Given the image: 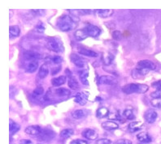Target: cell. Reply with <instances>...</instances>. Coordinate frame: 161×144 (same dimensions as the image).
<instances>
[{
  "instance_id": "484cf974",
  "label": "cell",
  "mask_w": 161,
  "mask_h": 144,
  "mask_svg": "<svg viewBox=\"0 0 161 144\" xmlns=\"http://www.w3.org/2000/svg\"><path fill=\"white\" fill-rule=\"evenodd\" d=\"M49 74V68H48V65H47L46 63L42 64L41 66V67L39 68L38 70V77L40 79H45L47 75Z\"/></svg>"
},
{
  "instance_id": "5bb4252c",
  "label": "cell",
  "mask_w": 161,
  "mask_h": 144,
  "mask_svg": "<svg viewBox=\"0 0 161 144\" xmlns=\"http://www.w3.org/2000/svg\"><path fill=\"white\" fill-rule=\"evenodd\" d=\"M150 70H147V69H139V68H135L132 70L131 75L134 79H140L142 78L144 76H146L149 73Z\"/></svg>"
},
{
  "instance_id": "cb8c5ba5",
  "label": "cell",
  "mask_w": 161,
  "mask_h": 144,
  "mask_svg": "<svg viewBox=\"0 0 161 144\" xmlns=\"http://www.w3.org/2000/svg\"><path fill=\"white\" fill-rule=\"evenodd\" d=\"M114 60V55L111 53H103L102 55V61L103 62L104 65L109 66L112 63V61Z\"/></svg>"
},
{
  "instance_id": "8fae6325",
  "label": "cell",
  "mask_w": 161,
  "mask_h": 144,
  "mask_svg": "<svg viewBox=\"0 0 161 144\" xmlns=\"http://www.w3.org/2000/svg\"><path fill=\"white\" fill-rule=\"evenodd\" d=\"M88 100V94L86 92H77L74 95V101L80 105H85Z\"/></svg>"
},
{
  "instance_id": "b9f144b4",
  "label": "cell",
  "mask_w": 161,
  "mask_h": 144,
  "mask_svg": "<svg viewBox=\"0 0 161 144\" xmlns=\"http://www.w3.org/2000/svg\"><path fill=\"white\" fill-rule=\"evenodd\" d=\"M151 96L153 99H161V90L155 91L151 94Z\"/></svg>"
},
{
  "instance_id": "d4e9b609",
  "label": "cell",
  "mask_w": 161,
  "mask_h": 144,
  "mask_svg": "<svg viewBox=\"0 0 161 144\" xmlns=\"http://www.w3.org/2000/svg\"><path fill=\"white\" fill-rule=\"evenodd\" d=\"M68 85L71 89L77 90L79 88V84L78 81L76 80L74 76L69 75V80H68Z\"/></svg>"
},
{
  "instance_id": "3957f363",
  "label": "cell",
  "mask_w": 161,
  "mask_h": 144,
  "mask_svg": "<svg viewBox=\"0 0 161 144\" xmlns=\"http://www.w3.org/2000/svg\"><path fill=\"white\" fill-rule=\"evenodd\" d=\"M47 49L55 53H62L64 51L63 43L57 37H51L47 42Z\"/></svg>"
},
{
  "instance_id": "7c38bea8",
  "label": "cell",
  "mask_w": 161,
  "mask_h": 144,
  "mask_svg": "<svg viewBox=\"0 0 161 144\" xmlns=\"http://www.w3.org/2000/svg\"><path fill=\"white\" fill-rule=\"evenodd\" d=\"M24 59L25 61H37L42 59V55L34 51H26L24 53Z\"/></svg>"
},
{
  "instance_id": "44dd1931",
  "label": "cell",
  "mask_w": 161,
  "mask_h": 144,
  "mask_svg": "<svg viewBox=\"0 0 161 144\" xmlns=\"http://www.w3.org/2000/svg\"><path fill=\"white\" fill-rule=\"evenodd\" d=\"M67 81V79H66V76L64 75H60L59 77H55L51 80V84L54 86V87H59V86H62L66 83Z\"/></svg>"
},
{
  "instance_id": "603a6c76",
  "label": "cell",
  "mask_w": 161,
  "mask_h": 144,
  "mask_svg": "<svg viewBox=\"0 0 161 144\" xmlns=\"http://www.w3.org/2000/svg\"><path fill=\"white\" fill-rule=\"evenodd\" d=\"M79 77H80V83L83 84V85H88V70H86V69H83V70H80L78 71Z\"/></svg>"
},
{
  "instance_id": "7dc6e473",
  "label": "cell",
  "mask_w": 161,
  "mask_h": 144,
  "mask_svg": "<svg viewBox=\"0 0 161 144\" xmlns=\"http://www.w3.org/2000/svg\"><path fill=\"white\" fill-rule=\"evenodd\" d=\"M37 144H42V143H37Z\"/></svg>"
},
{
  "instance_id": "8d00e7d4",
  "label": "cell",
  "mask_w": 161,
  "mask_h": 144,
  "mask_svg": "<svg viewBox=\"0 0 161 144\" xmlns=\"http://www.w3.org/2000/svg\"><path fill=\"white\" fill-rule=\"evenodd\" d=\"M151 105L155 108H161V99H153L151 101Z\"/></svg>"
},
{
  "instance_id": "5b68a950",
  "label": "cell",
  "mask_w": 161,
  "mask_h": 144,
  "mask_svg": "<svg viewBox=\"0 0 161 144\" xmlns=\"http://www.w3.org/2000/svg\"><path fill=\"white\" fill-rule=\"evenodd\" d=\"M86 31L87 35L88 37H98L99 36L101 33V30L100 28L98 27L95 25H93V24H88L86 28H84Z\"/></svg>"
},
{
  "instance_id": "ab89813d",
  "label": "cell",
  "mask_w": 161,
  "mask_h": 144,
  "mask_svg": "<svg viewBox=\"0 0 161 144\" xmlns=\"http://www.w3.org/2000/svg\"><path fill=\"white\" fill-rule=\"evenodd\" d=\"M114 144H133L132 142L129 139H126V138H121V139H119V140L116 141L114 142Z\"/></svg>"
},
{
  "instance_id": "2e32d148",
  "label": "cell",
  "mask_w": 161,
  "mask_h": 144,
  "mask_svg": "<svg viewBox=\"0 0 161 144\" xmlns=\"http://www.w3.org/2000/svg\"><path fill=\"white\" fill-rule=\"evenodd\" d=\"M82 136L90 140H95L98 138V133L92 129H86L82 131Z\"/></svg>"
},
{
  "instance_id": "30bf717a",
  "label": "cell",
  "mask_w": 161,
  "mask_h": 144,
  "mask_svg": "<svg viewBox=\"0 0 161 144\" xmlns=\"http://www.w3.org/2000/svg\"><path fill=\"white\" fill-rule=\"evenodd\" d=\"M77 51L80 54L85 55V56L87 57H91V58H97L98 56V53H96L95 51L92 50V49H89L87 47L85 46H80L78 47Z\"/></svg>"
},
{
  "instance_id": "ffe728a7",
  "label": "cell",
  "mask_w": 161,
  "mask_h": 144,
  "mask_svg": "<svg viewBox=\"0 0 161 144\" xmlns=\"http://www.w3.org/2000/svg\"><path fill=\"white\" fill-rule=\"evenodd\" d=\"M137 138L142 143H149L152 141V138L150 136L149 134L147 132H141L137 135Z\"/></svg>"
},
{
  "instance_id": "f6af8a7d",
  "label": "cell",
  "mask_w": 161,
  "mask_h": 144,
  "mask_svg": "<svg viewBox=\"0 0 161 144\" xmlns=\"http://www.w3.org/2000/svg\"><path fill=\"white\" fill-rule=\"evenodd\" d=\"M61 70V66H57V67H55V68H53V70H52V71H51V75H56L59 71H60Z\"/></svg>"
},
{
  "instance_id": "8992f818",
  "label": "cell",
  "mask_w": 161,
  "mask_h": 144,
  "mask_svg": "<svg viewBox=\"0 0 161 144\" xmlns=\"http://www.w3.org/2000/svg\"><path fill=\"white\" fill-rule=\"evenodd\" d=\"M98 84L103 85H116L117 84V80L113 76L102 75L98 79Z\"/></svg>"
},
{
  "instance_id": "ee69618b",
  "label": "cell",
  "mask_w": 161,
  "mask_h": 144,
  "mask_svg": "<svg viewBox=\"0 0 161 144\" xmlns=\"http://www.w3.org/2000/svg\"><path fill=\"white\" fill-rule=\"evenodd\" d=\"M71 144H88L86 140L83 139H75V140L72 141Z\"/></svg>"
},
{
  "instance_id": "ac0fdd59",
  "label": "cell",
  "mask_w": 161,
  "mask_h": 144,
  "mask_svg": "<svg viewBox=\"0 0 161 144\" xmlns=\"http://www.w3.org/2000/svg\"><path fill=\"white\" fill-rule=\"evenodd\" d=\"M55 134L54 131H49V130H44L43 132L42 131L41 134L39 135V138L40 140L42 141H47V140H51V138L55 137Z\"/></svg>"
},
{
  "instance_id": "83f0119b",
  "label": "cell",
  "mask_w": 161,
  "mask_h": 144,
  "mask_svg": "<svg viewBox=\"0 0 161 144\" xmlns=\"http://www.w3.org/2000/svg\"><path fill=\"white\" fill-rule=\"evenodd\" d=\"M109 109L106 107H100L97 109L96 117L98 118H104V117H108L109 115Z\"/></svg>"
},
{
  "instance_id": "f1b7e54d",
  "label": "cell",
  "mask_w": 161,
  "mask_h": 144,
  "mask_svg": "<svg viewBox=\"0 0 161 144\" xmlns=\"http://www.w3.org/2000/svg\"><path fill=\"white\" fill-rule=\"evenodd\" d=\"M72 116L75 119H81L84 118L87 116V111L85 109H76L72 113Z\"/></svg>"
},
{
  "instance_id": "4fadbf2b",
  "label": "cell",
  "mask_w": 161,
  "mask_h": 144,
  "mask_svg": "<svg viewBox=\"0 0 161 144\" xmlns=\"http://www.w3.org/2000/svg\"><path fill=\"white\" fill-rule=\"evenodd\" d=\"M38 68L37 61H26L25 64V69L28 73H34Z\"/></svg>"
},
{
  "instance_id": "4dcf8cb0",
  "label": "cell",
  "mask_w": 161,
  "mask_h": 144,
  "mask_svg": "<svg viewBox=\"0 0 161 144\" xmlns=\"http://www.w3.org/2000/svg\"><path fill=\"white\" fill-rule=\"evenodd\" d=\"M44 93V89L42 86H38L34 90V92L32 93V95L34 99H39L41 98L42 95H43Z\"/></svg>"
},
{
  "instance_id": "277c9868",
  "label": "cell",
  "mask_w": 161,
  "mask_h": 144,
  "mask_svg": "<svg viewBox=\"0 0 161 144\" xmlns=\"http://www.w3.org/2000/svg\"><path fill=\"white\" fill-rule=\"evenodd\" d=\"M70 59L73 64L77 66L78 68H84L85 66H86V59H84L82 57H80L77 54H72L70 56Z\"/></svg>"
},
{
  "instance_id": "4316f807",
  "label": "cell",
  "mask_w": 161,
  "mask_h": 144,
  "mask_svg": "<svg viewBox=\"0 0 161 144\" xmlns=\"http://www.w3.org/2000/svg\"><path fill=\"white\" fill-rule=\"evenodd\" d=\"M113 12H113V10H104V9L94 11V13L96 14L97 16L100 18L110 17L111 16H112Z\"/></svg>"
},
{
  "instance_id": "f546056e",
  "label": "cell",
  "mask_w": 161,
  "mask_h": 144,
  "mask_svg": "<svg viewBox=\"0 0 161 144\" xmlns=\"http://www.w3.org/2000/svg\"><path fill=\"white\" fill-rule=\"evenodd\" d=\"M20 28L17 25H12L9 28V34L11 38H15L20 36Z\"/></svg>"
},
{
  "instance_id": "74e56055",
  "label": "cell",
  "mask_w": 161,
  "mask_h": 144,
  "mask_svg": "<svg viewBox=\"0 0 161 144\" xmlns=\"http://www.w3.org/2000/svg\"><path fill=\"white\" fill-rule=\"evenodd\" d=\"M108 118L110 120H119L120 118V114L118 113H111L108 115Z\"/></svg>"
},
{
  "instance_id": "60d3db41",
  "label": "cell",
  "mask_w": 161,
  "mask_h": 144,
  "mask_svg": "<svg viewBox=\"0 0 161 144\" xmlns=\"http://www.w3.org/2000/svg\"><path fill=\"white\" fill-rule=\"evenodd\" d=\"M112 141L108 138H100L96 141V144H111Z\"/></svg>"
},
{
  "instance_id": "6da1fadb",
  "label": "cell",
  "mask_w": 161,
  "mask_h": 144,
  "mask_svg": "<svg viewBox=\"0 0 161 144\" xmlns=\"http://www.w3.org/2000/svg\"><path fill=\"white\" fill-rule=\"evenodd\" d=\"M56 26L62 32H69L75 29L77 26V22L69 15H63L58 18Z\"/></svg>"
},
{
  "instance_id": "d590c367",
  "label": "cell",
  "mask_w": 161,
  "mask_h": 144,
  "mask_svg": "<svg viewBox=\"0 0 161 144\" xmlns=\"http://www.w3.org/2000/svg\"><path fill=\"white\" fill-rule=\"evenodd\" d=\"M51 62H52L54 64H60L61 62H63V59L61 58L60 56H58V55H55V56L51 57Z\"/></svg>"
},
{
  "instance_id": "7a4b0ae2",
  "label": "cell",
  "mask_w": 161,
  "mask_h": 144,
  "mask_svg": "<svg viewBox=\"0 0 161 144\" xmlns=\"http://www.w3.org/2000/svg\"><path fill=\"white\" fill-rule=\"evenodd\" d=\"M148 89H149V87L147 85L142 84H129L122 88L123 92L128 95L134 93L143 94L147 92Z\"/></svg>"
},
{
  "instance_id": "7402d4cb",
  "label": "cell",
  "mask_w": 161,
  "mask_h": 144,
  "mask_svg": "<svg viewBox=\"0 0 161 144\" xmlns=\"http://www.w3.org/2000/svg\"><path fill=\"white\" fill-rule=\"evenodd\" d=\"M74 37L77 41H83V40H85L86 38H87V37H88V35H87L86 29H85V28H81V29L77 30V31L75 32Z\"/></svg>"
},
{
  "instance_id": "e0dca14e",
  "label": "cell",
  "mask_w": 161,
  "mask_h": 144,
  "mask_svg": "<svg viewBox=\"0 0 161 144\" xmlns=\"http://www.w3.org/2000/svg\"><path fill=\"white\" fill-rule=\"evenodd\" d=\"M53 94L58 97H67V96L70 95L71 92L67 88H58L54 90Z\"/></svg>"
},
{
  "instance_id": "7bdbcfd3",
  "label": "cell",
  "mask_w": 161,
  "mask_h": 144,
  "mask_svg": "<svg viewBox=\"0 0 161 144\" xmlns=\"http://www.w3.org/2000/svg\"><path fill=\"white\" fill-rule=\"evenodd\" d=\"M120 37H121V33H120V32L114 31L112 33V38L113 39L118 41V40L120 39Z\"/></svg>"
},
{
  "instance_id": "bcb514c9",
  "label": "cell",
  "mask_w": 161,
  "mask_h": 144,
  "mask_svg": "<svg viewBox=\"0 0 161 144\" xmlns=\"http://www.w3.org/2000/svg\"><path fill=\"white\" fill-rule=\"evenodd\" d=\"M20 144H33V142L30 139H21L20 142Z\"/></svg>"
},
{
  "instance_id": "52a82bcc",
  "label": "cell",
  "mask_w": 161,
  "mask_h": 144,
  "mask_svg": "<svg viewBox=\"0 0 161 144\" xmlns=\"http://www.w3.org/2000/svg\"><path fill=\"white\" fill-rule=\"evenodd\" d=\"M158 117V114L155 110L154 109H148L144 113V118H145L146 122H147L148 124H152L155 121L156 118Z\"/></svg>"
},
{
  "instance_id": "f35d334b",
  "label": "cell",
  "mask_w": 161,
  "mask_h": 144,
  "mask_svg": "<svg viewBox=\"0 0 161 144\" xmlns=\"http://www.w3.org/2000/svg\"><path fill=\"white\" fill-rule=\"evenodd\" d=\"M151 87L155 88L156 91L161 90V80H158V81H155V82L152 83V84H151Z\"/></svg>"
},
{
  "instance_id": "1f68e13d",
  "label": "cell",
  "mask_w": 161,
  "mask_h": 144,
  "mask_svg": "<svg viewBox=\"0 0 161 144\" xmlns=\"http://www.w3.org/2000/svg\"><path fill=\"white\" fill-rule=\"evenodd\" d=\"M20 125H18L17 123H16L11 119L10 125H9V130H10L11 136H12V134H15L16 133H17L19 131V130H20Z\"/></svg>"
},
{
  "instance_id": "9c48e42d",
  "label": "cell",
  "mask_w": 161,
  "mask_h": 144,
  "mask_svg": "<svg viewBox=\"0 0 161 144\" xmlns=\"http://www.w3.org/2000/svg\"><path fill=\"white\" fill-rule=\"evenodd\" d=\"M42 131V128L37 125L30 126L26 127L25 130V132L29 134V135H30V136H39Z\"/></svg>"
},
{
  "instance_id": "ba28073f",
  "label": "cell",
  "mask_w": 161,
  "mask_h": 144,
  "mask_svg": "<svg viewBox=\"0 0 161 144\" xmlns=\"http://www.w3.org/2000/svg\"><path fill=\"white\" fill-rule=\"evenodd\" d=\"M136 68L139 69H147V70H155L156 66L154 64V62H152L150 60H141L137 63V67Z\"/></svg>"
},
{
  "instance_id": "d6a6232c",
  "label": "cell",
  "mask_w": 161,
  "mask_h": 144,
  "mask_svg": "<svg viewBox=\"0 0 161 144\" xmlns=\"http://www.w3.org/2000/svg\"><path fill=\"white\" fill-rule=\"evenodd\" d=\"M73 134H74V131L73 129H64L60 132V137L65 139V138H70Z\"/></svg>"
},
{
  "instance_id": "e575fe53",
  "label": "cell",
  "mask_w": 161,
  "mask_h": 144,
  "mask_svg": "<svg viewBox=\"0 0 161 144\" xmlns=\"http://www.w3.org/2000/svg\"><path fill=\"white\" fill-rule=\"evenodd\" d=\"M35 32L37 33H43L45 31V27H44V24L42 22H39L37 23V25L35 26Z\"/></svg>"
},
{
  "instance_id": "9a60e30c",
  "label": "cell",
  "mask_w": 161,
  "mask_h": 144,
  "mask_svg": "<svg viewBox=\"0 0 161 144\" xmlns=\"http://www.w3.org/2000/svg\"><path fill=\"white\" fill-rule=\"evenodd\" d=\"M142 128H143V123L142 121H133L128 126V129L130 133L138 132Z\"/></svg>"
},
{
  "instance_id": "d6986e66",
  "label": "cell",
  "mask_w": 161,
  "mask_h": 144,
  "mask_svg": "<svg viewBox=\"0 0 161 144\" xmlns=\"http://www.w3.org/2000/svg\"><path fill=\"white\" fill-rule=\"evenodd\" d=\"M102 127L104 130H106V131H115V130L119 128V125H118L117 123L114 122V121H104V122L102 123Z\"/></svg>"
},
{
  "instance_id": "836d02e7",
  "label": "cell",
  "mask_w": 161,
  "mask_h": 144,
  "mask_svg": "<svg viewBox=\"0 0 161 144\" xmlns=\"http://www.w3.org/2000/svg\"><path fill=\"white\" fill-rule=\"evenodd\" d=\"M123 115H124V117H125L127 120L132 121V120H134V119H135V116H134V113H133V111H132L131 109H125L124 111V113H123Z\"/></svg>"
}]
</instances>
